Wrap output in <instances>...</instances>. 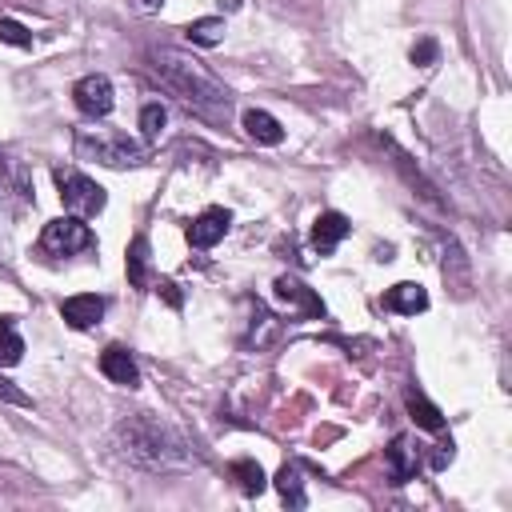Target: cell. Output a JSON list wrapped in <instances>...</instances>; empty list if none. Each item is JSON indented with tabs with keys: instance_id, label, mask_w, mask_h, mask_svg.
<instances>
[{
	"instance_id": "obj_1",
	"label": "cell",
	"mask_w": 512,
	"mask_h": 512,
	"mask_svg": "<svg viewBox=\"0 0 512 512\" xmlns=\"http://www.w3.org/2000/svg\"><path fill=\"white\" fill-rule=\"evenodd\" d=\"M152 72L204 120L212 124H228L232 116V92L188 52L180 48H152Z\"/></svg>"
},
{
	"instance_id": "obj_2",
	"label": "cell",
	"mask_w": 512,
	"mask_h": 512,
	"mask_svg": "<svg viewBox=\"0 0 512 512\" xmlns=\"http://www.w3.org/2000/svg\"><path fill=\"white\" fill-rule=\"evenodd\" d=\"M112 444L120 448V456L128 464L148 468V472H184V468L196 464V456L188 452V444L168 424H160L148 412L124 416L116 424V432H112Z\"/></svg>"
},
{
	"instance_id": "obj_3",
	"label": "cell",
	"mask_w": 512,
	"mask_h": 512,
	"mask_svg": "<svg viewBox=\"0 0 512 512\" xmlns=\"http://www.w3.org/2000/svg\"><path fill=\"white\" fill-rule=\"evenodd\" d=\"M76 156L96 160L108 168H136L144 160V148L128 140L124 132H104V128H80L76 132Z\"/></svg>"
},
{
	"instance_id": "obj_4",
	"label": "cell",
	"mask_w": 512,
	"mask_h": 512,
	"mask_svg": "<svg viewBox=\"0 0 512 512\" xmlns=\"http://www.w3.org/2000/svg\"><path fill=\"white\" fill-rule=\"evenodd\" d=\"M52 176H56L60 200H64V208L72 216H96V212H104V200L108 196H104V188L96 180H88L76 168H52Z\"/></svg>"
},
{
	"instance_id": "obj_5",
	"label": "cell",
	"mask_w": 512,
	"mask_h": 512,
	"mask_svg": "<svg viewBox=\"0 0 512 512\" xmlns=\"http://www.w3.org/2000/svg\"><path fill=\"white\" fill-rule=\"evenodd\" d=\"M40 248L48 256H72L80 248H92V228L84 224V216H60V220H48L44 232H40Z\"/></svg>"
},
{
	"instance_id": "obj_6",
	"label": "cell",
	"mask_w": 512,
	"mask_h": 512,
	"mask_svg": "<svg viewBox=\"0 0 512 512\" xmlns=\"http://www.w3.org/2000/svg\"><path fill=\"white\" fill-rule=\"evenodd\" d=\"M272 292H276V300H280L296 320H316V316H324L320 296H316L308 284H300L296 276H276Z\"/></svg>"
},
{
	"instance_id": "obj_7",
	"label": "cell",
	"mask_w": 512,
	"mask_h": 512,
	"mask_svg": "<svg viewBox=\"0 0 512 512\" xmlns=\"http://www.w3.org/2000/svg\"><path fill=\"white\" fill-rule=\"evenodd\" d=\"M72 100H76V108H80L88 120L108 116V112H112V84H108V76H96V72H92V76L76 80Z\"/></svg>"
},
{
	"instance_id": "obj_8",
	"label": "cell",
	"mask_w": 512,
	"mask_h": 512,
	"mask_svg": "<svg viewBox=\"0 0 512 512\" xmlns=\"http://www.w3.org/2000/svg\"><path fill=\"white\" fill-rule=\"evenodd\" d=\"M228 228H232V216H228L224 208H204V212L188 224V240H192L196 248H212V244L224 240Z\"/></svg>"
},
{
	"instance_id": "obj_9",
	"label": "cell",
	"mask_w": 512,
	"mask_h": 512,
	"mask_svg": "<svg viewBox=\"0 0 512 512\" xmlns=\"http://www.w3.org/2000/svg\"><path fill=\"white\" fill-rule=\"evenodd\" d=\"M100 372H104L112 384H124V388H136V384H140V368H136V360L128 356V348H120V344L104 348Z\"/></svg>"
},
{
	"instance_id": "obj_10",
	"label": "cell",
	"mask_w": 512,
	"mask_h": 512,
	"mask_svg": "<svg viewBox=\"0 0 512 512\" xmlns=\"http://www.w3.org/2000/svg\"><path fill=\"white\" fill-rule=\"evenodd\" d=\"M388 472H392V480L396 484H404V480H412L416 476V464H420V448L412 444V436H396L392 444H388Z\"/></svg>"
},
{
	"instance_id": "obj_11",
	"label": "cell",
	"mask_w": 512,
	"mask_h": 512,
	"mask_svg": "<svg viewBox=\"0 0 512 512\" xmlns=\"http://www.w3.org/2000/svg\"><path fill=\"white\" fill-rule=\"evenodd\" d=\"M384 308H392L400 316H416V312L428 308V292L420 284H412V280H400V284H392L384 292Z\"/></svg>"
},
{
	"instance_id": "obj_12",
	"label": "cell",
	"mask_w": 512,
	"mask_h": 512,
	"mask_svg": "<svg viewBox=\"0 0 512 512\" xmlns=\"http://www.w3.org/2000/svg\"><path fill=\"white\" fill-rule=\"evenodd\" d=\"M60 316L72 328H92L104 316V300L100 296H68V300H60Z\"/></svg>"
},
{
	"instance_id": "obj_13",
	"label": "cell",
	"mask_w": 512,
	"mask_h": 512,
	"mask_svg": "<svg viewBox=\"0 0 512 512\" xmlns=\"http://www.w3.org/2000/svg\"><path fill=\"white\" fill-rule=\"evenodd\" d=\"M344 236H348V220H344L340 212H320V216H316V224H312V244H316V252L328 256Z\"/></svg>"
},
{
	"instance_id": "obj_14",
	"label": "cell",
	"mask_w": 512,
	"mask_h": 512,
	"mask_svg": "<svg viewBox=\"0 0 512 512\" xmlns=\"http://www.w3.org/2000/svg\"><path fill=\"white\" fill-rule=\"evenodd\" d=\"M244 132H248L256 144H280V140H284L280 120L268 116L264 108H248V112H244Z\"/></svg>"
},
{
	"instance_id": "obj_15",
	"label": "cell",
	"mask_w": 512,
	"mask_h": 512,
	"mask_svg": "<svg viewBox=\"0 0 512 512\" xmlns=\"http://www.w3.org/2000/svg\"><path fill=\"white\" fill-rule=\"evenodd\" d=\"M20 356H24V340L16 332V320L12 316H0V368L20 364Z\"/></svg>"
},
{
	"instance_id": "obj_16",
	"label": "cell",
	"mask_w": 512,
	"mask_h": 512,
	"mask_svg": "<svg viewBox=\"0 0 512 512\" xmlns=\"http://www.w3.org/2000/svg\"><path fill=\"white\" fill-rule=\"evenodd\" d=\"M404 404H408V412H412V420H416L420 428H428V432H440V428H444L440 408H436V404H428L420 392H408V396H404Z\"/></svg>"
},
{
	"instance_id": "obj_17",
	"label": "cell",
	"mask_w": 512,
	"mask_h": 512,
	"mask_svg": "<svg viewBox=\"0 0 512 512\" xmlns=\"http://www.w3.org/2000/svg\"><path fill=\"white\" fill-rule=\"evenodd\" d=\"M232 476H236L244 496H260L264 492V468L256 460H232Z\"/></svg>"
},
{
	"instance_id": "obj_18",
	"label": "cell",
	"mask_w": 512,
	"mask_h": 512,
	"mask_svg": "<svg viewBox=\"0 0 512 512\" xmlns=\"http://www.w3.org/2000/svg\"><path fill=\"white\" fill-rule=\"evenodd\" d=\"M276 488H280V496L292 508H304V476H300V464H284L280 476H276Z\"/></svg>"
},
{
	"instance_id": "obj_19",
	"label": "cell",
	"mask_w": 512,
	"mask_h": 512,
	"mask_svg": "<svg viewBox=\"0 0 512 512\" xmlns=\"http://www.w3.org/2000/svg\"><path fill=\"white\" fill-rule=\"evenodd\" d=\"M188 40H192V44H204V48L220 44V40H224V20H220V16H200V20H192V24H188Z\"/></svg>"
},
{
	"instance_id": "obj_20",
	"label": "cell",
	"mask_w": 512,
	"mask_h": 512,
	"mask_svg": "<svg viewBox=\"0 0 512 512\" xmlns=\"http://www.w3.org/2000/svg\"><path fill=\"white\" fill-rule=\"evenodd\" d=\"M128 280L136 288H148V240L144 236H136L128 244Z\"/></svg>"
},
{
	"instance_id": "obj_21",
	"label": "cell",
	"mask_w": 512,
	"mask_h": 512,
	"mask_svg": "<svg viewBox=\"0 0 512 512\" xmlns=\"http://www.w3.org/2000/svg\"><path fill=\"white\" fill-rule=\"evenodd\" d=\"M164 120H168V112H164L160 104H144V108H140V128H144V136H148V140H156V136H160Z\"/></svg>"
},
{
	"instance_id": "obj_22",
	"label": "cell",
	"mask_w": 512,
	"mask_h": 512,
	"mask_svg": "<svg viewBox=\"0 0 512 512\" xmlns=\"http://www.w3.org/2000/svg\"><path fill=\"white\" fill-rule=\"evenodd\" d=\"M0 40L4 44H16V48H28L32 44V32L24 24H16V20H0Z\"/></svg>"
},
{
	"instance_id": "obj_23",
	"label": "cell",
	"mask_w": 512,
	"mask_h": 512,
	"mask_svg": "<svg viewBox=\"0 0 512 512\" xmlns=\"http://www.w3.org/2000/svg\"><path fill=\"white\" fill-rule=\"evenodd\" d=\"M0 400H4V404H16V408H32V396H24V392H20L12 380H4V376H0Z\"/></svg>"
},
{
	"instance_id": "obj_24",
	"label": "cell",
	"mask_w": 512,
	"mask_h": 512,
	"mask_svg": "<svg viewBox=\"0 0 512 512\" xmlns=\"http://www.w3.org/2000/svg\"><path fill=\"white\" fill-rule=\"evenodd\" d=\"M436 52H440V48H436V40H420V44L412 48V64H432V60H436Z\"/></svg>"
},
{
	"instance_id": "obj_25",
	"label": "cell",
	"mask_w": 512,
	"mask_h": 512,
	"mask_svg": "<svg viewBox=\"0 0 512 512\" xmlns=\"http://www.w3.org/2000/svg\"><path fill=\"white\" fill-rule=\"evenodd\" d=\"M156 288H160V292L168 296V304H172V308H180V292H176V284H172V280H160Z\"/></svg>"
},
{
	"instance_id": "obj_26",
	"label": "cell",
	"mask_w": 512,
	"mask_h": 512,
	"mask_svg": "<svg viewBox=\"0 0 512 512\" xmlns=\"http://www.w3.org/2000/svg\"><path fill=\"white\" fill-rule=\"evenodd\" d=\"M160 4H164V0H140V8H148V12H152V8H160Z\"/></svg>"
}]
</instances>
